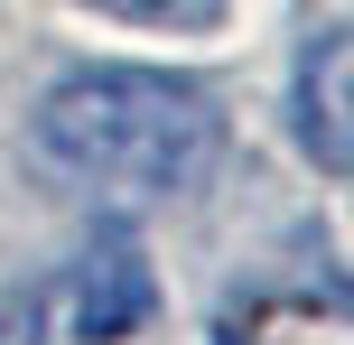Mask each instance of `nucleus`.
<instances>
[{"mask_svg":"<svg viewBox=\"0 0 354 345\" xmlns=\"http://www.w3.org/2000/svg\"><path fill=\"white\" fill-rule=\"evenodd\" d=\"M149 308H159V280H149L140 243L103 234L37 290L0 299V345H131L149 327Z\"/></svg>","mask_w":354,"mask_h":345,"instance_id":"obj_2","label":"nucleus"},{"mask_svg":"<svg viewBox=\"0 0 354 345\" xmlns=\"http://www.w3.org/2000/svg\"><path fill=\"white\" fill-rule=\"evenodd\" d=\"M122 10H177V0H122Z\"/></svg>","mask_w":354,"mask_h":345,"instance_id":"obj_4","label":"nucleus"},{"mask_svg":"<svg viewBox=\"0 0 354 345\" xmlns=\"http://www.w3.org/2000/svg\"><path fill=\"white\" fill-rule=\"evenodd\" d=\"M28 149L75 196L159 205V196H187L214 168L224 112H214L187 75L84 66V75H66V84H47V103H37V122H28Z\"/></svg>","mask_w":354,"mask_h":345,"instance_id":"obj_1","label":"nucleus"},{"mask_svg":"<svg viewBox=\"0 0 354 345\" xmlns=\"http://www.w3.org/2000/svg\"><path fill=\"white\" fill-rule=\"evenodd\" d=\"M289 112H299V149L326 168V178H345L354 168V140H345V28H317L299 47V93H289Z\"/></svg>","mask_w":354,"mask_h":345,"instance_id":"obj_3","label":"nucleus"}]
</instances>
